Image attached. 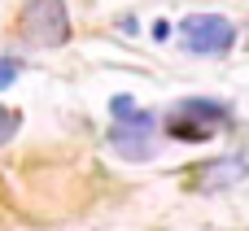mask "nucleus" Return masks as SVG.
<instances>
[{
  "mask_svg": "<svg viewBox=\"0 0 249 231\" xmlns=\"http://www.w3.org/2000/svg\"><path fill=\"white\" fill-rule=\"evenodd\" d=\"M249 175V162L245 157H219V162H206L193 179L197 192H223V188H236L241 179Z\"/></svg>",
  "mask_w": 249,
  "mask_h": 231,
  "instance_id": "5",
  "label": "nucleus"
},
{
  "mask_svg": "<svg viewBox=\"0 0 249 231\" xmlns=\"http://www.w3.org/2000/svg\"><path fill=\"white\" fill-rule=\"evenodd\" d=\"M179 48L193 57H223L236 48V26L223 13H188L179 17Z\"/></svg>",
  "mask_w": 249,
  "mask_h": 231,
  "instance_id": "2",
  "label": "nucleus"
},
{
  "mask_svg": "<svg viewBox=\"0 0 249 231\" xmlns=\"http://www.w3.org/2000/svg\"><path fill=\"white\" fill-rule=\"evenodd\" d=\"M162 122H166V135L171 140L201 144V140H214L219 131L232 127V109L223 100H210V96H188V100H175Z\"/></svg>",
  "mask_w": 249,
  "mask_h": 231,
  "instance_id": "1",
  "label": "nucleus"
},
{
  "mask_svg": "<svg viewBox=\"0 0 249 231\" xmlns=\"http://www.w3.org/2000/svg\"><path fill=\"white\" fill-rule=\"evenodd\" d=\"M127 114H136V100L131 96H114L109 100V118H127Z\"/></svg>",
  "mask_w": 249,
  "mask_h": 231,
  "instance_id": "8",
  "label": "nucleus"
},
{
  "mask_svg": "<svg viewBox=\"0 0 249 231\" xmlns=\"http://www.w3.org/2000/svg\"><path fill=\"white\" fill-rule=\"evenodd\" d=\"M18 74H22V61H18V57H0V92H4Z\"/></svg>",
  "mask_w": 249,
  "mask_h": 231,
  "instance_id": "7",
  "label": "nucleus"
},
{
  "mask_svg": "<svg viewBox=\"0 0 249 231\" xmlns=\"http://www.w3.org/2000/svg\"><path fill=\"white\" fill-rule=\"evenodd\" d=\"M18 31L35 48H61L70 39V13L66 0H26L18 13Z\"/></svg>",
  "mask_w": 249,
  "mask_h": 231,
  "instance_id": "3",
  "label": "nucleus"
},
{
  "mask_svg": "<svg viewBox=\"0 0 249 231\" xmlns=\"http://www.w3.org/2000/svg\"><path fill=\"white\" fill-rule=\"evenodd\" d=\"M109 148L123 162H149L158 153V118L149 109H136L127 118H114L109 122Z\"/></svg>",
  "mask_w": 249,
  "mask_h": 231,
  "instance_id": "4",
  "label": "nucleus"
},
{
  "mask_svg": "<svg viewBox=\"0 0 249 231\" xmlns=\"http://www.w3.org/2000/svg\"><path fill=\"white\" fill-rule=\"evenodd\" d=\"M18 127H22V114H18V109H9V105H0V148L18 135Z\"/></svg>",
  "mask_w": 249,
  "mask_h": 231,
  "instance_id": "6",
  "label": "nucleus"
}]
</instances>
